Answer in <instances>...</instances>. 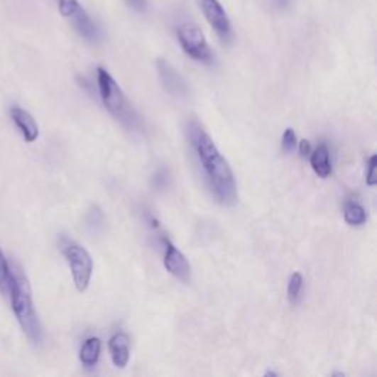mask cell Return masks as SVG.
Instances as JSON below:
<instances>
[{
	"instance_id": "cell-18",
	"label": "cell",
	"mask_w": 377,
	"mask_h": 377,
	"mask_svg": "<svg viewBox=\"0 0 377 377\" xmlns=\"http://www.w3.org/2000/svg\"><path fill=\"white\" fill-rule=\"evenodd\" d=\"M376 167H377V156L371 155L370 160L367 163V173H366V183L373 187L377 183V175H376Z\"/></svg>"
},
{
	"instance_id": "cell-10",
	"label": "cell",
	"mask_w": 377,
	"mask_h": 377,
	"mask_svg": "<svg viewBox=\"0 0 377 377\" xmlns=\"http://www.w3.org/2000/svg\"><path fill=\"white\" fill-rule=\"evenodd\" d=\"M9 114L13 124L16 126L19 133L23 134L24 141L27 143L35 142L38 138V134H40V130H38V124L35 123L34 116L21 106H12L9 109Z\"/></svg>"
},
{
	"instance_id": "cell-4",
	"label": "cell",
	"mask_w": 377,
	"mask_h": 377,
	"mask_svg": "<svg viewBox=\"0 0 377 377\" xmlns=\"http://www.w3.org/2000/svg\"><path fill=\"white\" fill-rule=\"evenodd\" d=\"M59 248H61V252L70 266L75 289L78 292H84L90 285L93 274V260L89 251L84 246L67 239V237H61Z\"/></svg>"
},
{
	"instance_id": "cell-16",
	"label": "cell",
	"mask_w": 377,
	"mask_h": 377,
	"mask_svg": "<svg viewBox=\"0 0 377 377\" xmlns=\"http://www.w3.org/2000/svg\"><path fill=\"white\" fill-rule=\"evenodd\" d=\"M304 289V277L301 273L295 271L290 277H289V282H288V297L290 304H297L301 300V293Z\"/></svg>"
},
{
	"instance_id": "cell-21",
	"label": "cell",
	"mask_w": 377,
	"mask_h": 377,
	"mask_svg": "<svg viewBox=\"0 0 377 377\" xmlns=\"http://www.w3.org/2000/svg\"><path fill=\"white\" fill-rule=\"evenodd\" d=\"M300 153H301L304 158L308 156V155L311 153V145H310L308 141H301V142H300Z\"/></svg>"
},
{
	"instance_id": "cell-13",
	"label": "cell",
	"mask_w": 377,
	"mask_h": 377,
	"mask_svg": "<svg viewBox=\"0 0 377 377\" xmlns=\"http://www.w3.org/2000/svg\"><path fill=\"white\" fill-rule=\"evenodd\" d=\"M102 351V342L99 337H89L80 349V363L84 367H94L99 361Z\"/></svg>"
},
{
	"instance_id": "cell-11",
	"label": "cell",
	"mask_w": 377,
	"mask_h": 377,
	"mask_svg": "<svg viewBox=\"0 0 377 377\" xmlns=\"http://www.w3.org/2000/svg\"><path fill=\"white\" fill-rule=\"evenodd\" d=\"M111 360L115 367L124 368L130 360V337L124 332L115 333L108 344Z\"/></svg>"
},
{
	"instance_id": "cell-14",
	"label": "cell",
	"mask_w": 377,
	"mask_h": 377,
	"mask_svg": "<svg viewBox=\"0 0 377 377\" xmlns=\"http://www.w3.org/2000/svg\"><path fill=\"white\" fill-rule=\"evenodd\" d=\"M344 218L345 222L349 224V226H363L366 224L367 222V211L363 205H360L359 202H354V201H349L345 204V208H344Z\"/></svg>"
},
{
	"instance_id": "cell-5",
	"label": "cell",
	"mask_w": 377,
	"mask_h": 377,
	"mask_svg": "<svg viewBox=\"0 0 377 377\" xmlns=\"http://www.w3.org/2000/svg\"><path fill=\"white\" fill-rule=\"evenodd\" d=\"M177 38L183 52L195 61L211 65L214 62V53L207 42L202 30L193 23H183L177 27Z\"/></svg>"
},
{
	"instance_id": "cell-1",
	"label": "cell",
	"mask_w": 377,
	"mask_h": 377,
	"mask_svg": "<svg viewBox=\"0 0 377 377\" xmlns=\"http://www.w3.org/2000/svg\"><path fill=\"white\" fill-rule=\"evenodd\" d=\"M186 134L214 200L224 207L234 205L237 202L236 178L226 158L214 143L212 137L196 120L187 123Z\"/></svg>"
},
{
	"instance_id": "cell-22",
	"label": "cell",
	"mask_w": 377,
	"mask_h": 377,
	"mask_svg": "<svg viewBox=\"0 0 377 377\" xmlns=\"http://www.w3.org/2000/svg\"><path fill=\"white\" fill-rule=\"evenodd\" d=\"M264 376H277V373L275 371H273V370H268V371H266V374Z\"/></svg>"
},
{
	"instance_id": "cell-8",
	"label": "cell",
	"mask_w": 377,
	"mask_h": 377,
	"mask_svg": "<svg viewBox=\"0 0 377 377\" xmlns=\"http://www.w3.org/2000/svg\"><path fill=\"white\" fill-rule=\"evenodd\" d=\"M156 71L158 75H160L164 90L168 94L177 97H186L189 94V86L186 80L168 61H165V59H158Z\"/></svg>"
},
{
	"instance_id": "cell-9",
	"label": "cell",
	"mask_w": 377,
	"mask_h": 377,
	"mask_svg": "<svg viewBox=\"0 0 377 377\" xmlns=\"http://www.w3.org/2000/svg\"><path fill=\"white\" fill-rule=\"evenodd\" d=\"M163 244L165 248L164 266H165L167 271L171 275H174L177 280H180L183 283H189L190 274H192V267L187 261V258L185 256V253L180 249H177L168 239H164Z\"/></svg>"
},
{
	"instance_id": "cell-15",
	"label": "cell",
	"mask_w": 377,
	"mask_h": 377,
	"mask_svg": "<svg viewBox=\"0 0 377 377\" xmlns=\"http://www.w3.org/2000/svg\"><path fill=\"white\" fill-rule=\"evenodd\" d=\"M13 282V270L11 268L5 253L0 249V293L8 296Z\"/></svg>"
},
{
	"instance_id": "cell-20",
	"label": "cell",
	"mask_w": 377,
	"mask_h": 377,
	"mask_svg": "<svg viewBox=\"0 0 377 377\" xmlns=\"http://www.w3.org/2000/svg\"><path fill=\"white\" fill-rule=\"evenodd\" d=\"M126 4L131 6L136 11H143L145 9V0H126Z\"/></svg>"
},
{
	"instance_id": "cell-7",
	"label": "cell",
	"mask_w": 377,
	"mask_h": 377,
	"mask_svg": "<svg viewBox=\"0 0 377 377\" xmlns=\"http://www.w3.org/2000/svg\"><path fill=\"white\" fill-rule=\"evenodd\" d=\"M200 6L208 24L215 31L218 38H220L223 43L229 45L233 38V28L229 15L220 4V0H200Z\"/></svg>"
},
{
	"instance_id": "cell-6",
	"label": "cell",
	"mask_w": 377,
	"mask_h": 377,
	"mask_svg": "<svg viewBox=\"0 0 377 377\" xmlns=\"http://www.w3.org/2000/svg\"><path fill=\"white\" fill-rule=\"evenodd\" d=\"M58 9L64 18L71 19L77 33L90 43L101 42L102 31L90 18L78 0H58Z\"/></svg>"
},
{
	"instance_id": "cell-19",
	"label": "cell",
	"mask_w": 377,
	"mask_h": 377,
	"mask_svg": "<svg viewBox=\"0 0 377 377\" xmlns=\"http://www.w3.org/2000/svg\"><path fill=\"white\" fill-rule=\"evenodd\" d=\"M292 4V0H271V5L274 9L277 11H285Z\"/></svg>"
},
{
	"instance_id": "cell-12",
	"label": "cell",
	"mask_w": 377,
	"mask_h": 377,
	"mask_svg": "<svg viewBox=\"0 0 377 377\" xmlns=\"http://www.w3.org/2000/svg\"><path fill=\"white\" fill-rule=\"evenodd\" d=\"M310 163L314 173L319 177L327 178L332 174L330 151L326 145H320L312 153H310Z\"/></svg>"
},
{
	"instance_id": "cell-3",
	"label": "cell",
	"mask_w": 377,
	"mask_h": 377,
	"mask_svg": "<svg viewBox=\"0 0 377 377\" xmlns=\"http://www.w3.org/2000/svg\"><path fill=\"white\" fill-rule=\"evenodd\" d=\"M96 82L99 97L115 120L120 121L129 131H141V118L129 102L121 87L114 80V77L105 68L99 67L96 70Z\"/></svg>"
},
{
	"instance_id": "cell-17",
	"label": "cell",
	"mask_w": 377,
	"mask_h": 377,
	"mask_svg": "<svg viewBox=\"0 0 377 377\" xmlns=\"http://www.w3.org/2000/svg\"><path fill=\"white\" fill-rule=\"evenodd\" d=\"M296 146H297V137H296L295 130L286 129V131L283 133V137H282V148L286 152H292V151H295Z\"/></svg>"
},
{
	"instance_id": "cell-2",
	"label": "cell",
	"mask_w": 377,
	"mask_h": 377,
	"mask_svg": "<svg viewBox=\"0 0 377 377\" xmlns=\"http://www.w3.org/2000/svg\"><path fill=\"white\" fill-rule=\"evenodd\" d=\"M8 296L12 311L28 341L34 345H40L43 341V327L34 307L30 283L23 273L13 270V282Z\"/></svg>"
}]
</instances>
